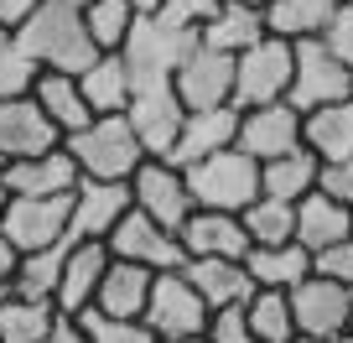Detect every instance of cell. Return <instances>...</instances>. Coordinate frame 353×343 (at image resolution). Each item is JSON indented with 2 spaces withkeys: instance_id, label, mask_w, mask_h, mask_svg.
<instances>
[{
  "instance_id": "603a6c76",
  "label": "cell",
  "mask_w": 353,
  "mask_h": 343,
  "mask_svg": "<svg viewBox=\"0 0 353 343\" xmlns=\"http://www.w3.org/2000/svg\"><path fill=\"white\" fill-rule=\"evenodd\" d=\"M188 281L198 286V297L208 302L213 312L219 307H244V302L254 297V281L250 271H244V260H219V255H198V260H188Z\"/></svg>"
},
{
  "instance_id": "cb8c5ba5",
  "label": "cell",
  "mask_w": 353,
  "mask_h": 343,
  "mask_svg": "<svg viewBox=\"0 0 353 343\" xmlns=\"http://www.w3.org/2000/svg\"><path fill=\"white\" fill-rule=\"evenodd\" d=\"M78 89H83V99H88L94 115H125V104H130V94H135V73H130V63H125L120 52H99L78 73Z\"/></svg>"
},
{
  "instance_id": "f5cc1de1",
  "label": "cell",
  "mask_w": 353,
  "mask_h": 343,
  "mask_svg": "<svg viewBox=\"0 0 353 343\" xmlns=\"http://www.w3.org/2000/svg\"><path fill=\"white\" fill-rule=\"evenodd\" d=\"M244 6H260V11H265V6H270V0H244Z\"/></svg>"
},
{
  "instance_id": "277c9868",
  "label": "cell",
  "mask_w": 353,
  "mask_h": 343,
  "mask_svg": "<svg viewBox=\"0 0 353 343\" xmlns=\"http://www.w3.org/2000/svg\"><path fill=\"white\" fill-rule=\"evenodd\" d=\"M192 47H198V32L166 21L161 11H141L130 37H125V47H120V57L130 63L135 84H172V73L182 68V57Z\"/></svg>"
},
{
  "instance_id": "816d5d0a",
  "label": "cell",
  "mask_w": 353,
  "mask_h": 343,
  "mask_svg": "<svg viewBox=\"0 0 353 343\" xmlns=\"http://www.w3.org/2000/svg\"><path fill=\"white\" fill-rule=\"evenodd\" d=\"M6 203H11V193H6V182H0V213H6Z\"/></svg>"
},
{
  "instance_id": "9a60e30c",
  "label": "cell",
  "mask_w": 353,
  "mask_h": 343,
  "mask_svg": "<svg viewBox=\"0 0 353 343\" xmlns=\"http://www.w3.org/2000/svg\"><path fill=\"white\" fill-rule=\"evenodd\" d=\"M78 161L68 156V146H52L42 156H21V161L0 166V182L11 198H68L78 188Z\"/></svg>"
},
{
  "instance_id": "f6af8a7d",
  "label": "cell",
  "mask_w": 353,
  "mask_h": 343,
  "mask_svg": "<svg viewBox=\"0 0 353 343\" xmlns=\"http://www.w3.org/2000/svg\"><path fill=\"white\" fill-rule=\"evenodd\" d=\"M16 260H21V250H16V244L6 239V229H0V281L16 276Z\"/></svg>"
},
{
  "instance_id": "7bdbcfd3",
  "label": "cell",
  "mask_w": 353,
  "mask_h": 343,
  "mask_svg": "<svg viewBox=\"0 0 353 343\" xmlns=\"http://www.w3.org/2000/svg\"><path fill=\"white\" fill-rule=\"evenodd\" d=\"M42 6V0H0V26H11V32H21L26 21H32V11Z\"/></svg>"
},
{
  "instance_id": "74e56055",
  "label": "cell",
  "mask_w": 353,
  "mask_h": 343,
  "mask_svg": "<svg viewBox=\"0 0 353 343\" xmlns=\"http://www.w3.org/2000/svg\"><path fill=\"white\" fill-rule=\"evenodd\" d=\"M203 338H208V343H254V333H250L244 307H219V312H208Z\"/></svg>"
},
{
  "instance_id": "7a4b0ae2",
  "label": "cell",
  "mask_w": 353,
  "mask_h": 343,
  "mask_svg": "<svg viewBox=\"0 0 353 343\" xmlns=\"http://www.w3.org/2000/svg\"><path fill=\"white\" fill-rule=\"evenodd\" d=\"M63 146L78 161V172H83V177H99V182H130L135 166L145 161V146L135 141L125 115H94V120H88L83 130H73Z\"/></svg>"
},
{
  "instance_id": "5bb4252c",
  "label": "cell",
  "mask_w": 353,
  "mask_h": 343,
  "mask_svg": "<svg viewBox=\"0 0 353 343\" xmlns=\"http://www.w3.org/2000/svg\"><path fill=\"white\" fill-rule=\"evenodd\" d=\"M291 312H296V338H322V333H348L353 317V286L312 271L296 291H291Z\"/></svg>"
},
{
  "instance_id": "4fadbf2b",
  "label": "cell",
  "mask_w": 353,
  "mask_h": 343,
  "mask_svg": "<svg viewBox=\"0 0 353 343\" xmlns=\"http://www.w3.org/2000/svg\"><path fill=\"white\" fill-rule=\"evenodd\" d=\"M68 213H73V193L68 198H11L0 213V229L16 250H47V244H68Z\"/></svg>"
},
{
  "instance_id": "44dd1931",
  "label": "cell",
  "mask_w": 353,
  "mask_h": 343,
  "mask_svg": "<svg viewBox=\"0 0 353 343\" xmlns=\"http://www.w3.org/2000/svg\"><path fill=\"white\" fill-rule=\"evenodd\" d=\"M151 281H156V271H151V266L110 255V266H104V281H99V291H94V307H99L104 317H145Z\"/></svg>"
},
{
  "instance_id": "6da1fadb",
  "label": "cell",
  "mask_w": 353,
  "mask_h": 343,
  "mask_svg": "<svg viewBox=\"0 0 353 343\" xmlns=\"http://www.w3.org/2000/svg\"><path fill=\"white\" fill-rule=\"evenodd\" d=\"M16 37H21L26 57L37 68H52V73H83L99 57V47H94V37L83 26V11L63 6V0H42Z\"/></svg>"
},
{
  "instance_id": "681fc988",
  "label": "cell",
  "mask_w": 353,
  "mask_h": 343,
  "mask_svg": "<svg viewBox=\"0 0 353 343\" xmlns=\"http://www.w3.org/2000/svg\"><path fill=\"white\" fill-rule=\"evenodd\" d=\"M6 297H11V281H0V307H6Z\"/></svg>"
},
{
  "instance_id": "d4e9b609",
  "label": "cell",
  "mask_w": 353,
  "mask_h": 343,
  "mask_svg": "<svg viewBox=\"0 0 353 343\" xmlns=\"http://www.w3.org/2000/svg\"><path fill=\"white\" fill-rule=\"evenodd\" d=\"M32 99L42 104V115L63 130V141L94 120L83 89H78V73H52V68H42V73H37V84H32Z\"/></svg>"
},
{
  "instance_id": "f1b7e54d",
  "label": "cell",
  "mask_w": 353,
  "mask_h": 343,
  "mask_svg": "<svg viewBox=\"0 0 353 343\" xmlns=\"http://www.w3.org/2000/svg\"><path fill=\"white\" fill-rule=\"evenodd\" d=\"M301 146L317 151V161H343L353 156V99L322 104L301 120Z\"/></svg>"
},
{
  "instance_id": "3957f363",
  "label": "cell",
  "mask_w": 353,
  "mask_h": 343,
  "mask_svg": "<svg viewBox=\"0 0 353 343\" xmlns=\"http://www.w3.org/2000/svg\"><path fill=\"white\" fill-rule=\"evenodd\" d=\"M188 177V193L198 208H219V213H244L254 198H260V161L239 146L229 151H213L203 161H188L182 166Z\"/></svg>"
},
{
  "instance_id": "4316f807",
  "label": "cell",
  "mask_w": 353,
  "mask_h": 343,
  "mask_svg": "<svg viewBox=\"0 0 353 343\" xmlns=\"http://www.w3.org/2000/svg\"><path fill=\"white\" fill-rule=\"evenodd\" d=\"M203 42L208 47H219V52H229V57H239L244 47H254V42H265V11L260 6H244V0H223L219 11H213V21L203 26Z\"/></svg>"
},
{
  "instance_id": "d6986e66",
  "label": "cell",
  "mask_w": 353,
  "mask_h": 343,
  "mask_svg": "<svg viewBox=\"0 0 353 343\" xmlns=\"http://www.w3.org/2000/svg\"><path fill=\"white\" fill-rule=\"evenodd\" d=\"M104 266H110V244L99 239H73L63 260V281H57V312L78 317L83 307H94V291L104 281Z\"/></svg>"
},
{
  "instance_id": "11a10c76",
  "label": "cell",
  "mask_w": 353,
  "mask_h": 343,
  "mask_svg": "<svg viewBox=\"0 0 353 343\" xmlns=\"http://www.w3.org/2000/svg\"><path fill=\"white\" fill-rule=\"evenodd\" d=\"M0 166H6V156H0Z\"/></svg>"
},
{
  "instance_id": "ee69618b",
  "label": "cell",
  "mask_w": 353,
  "mask_h": 343,
  "mask_svg": "<svg viewBox=\"0 0 353 343\" xmlns=\"http://www.w3.org/2000/svg\"><path fill=\"white\" fill-rule=\"evenodd\" d=\"M47 343H88V333H83V322H78V317L57 312V322H52V333H47Z\"/></svg>"
},
{
  "instance_id": "30bf717a",
  "label": "cell",
  "mask_w": 353,
  "mask_h": 343,
  "mask_svg": "<svg viewBox=\"0 0 353 343\" xmlns=\"http://www.w3.org/2000/svg\"><path fill=\"white\" fill-rule=\"evenodd\" d=\"M104 244H110V255H120V260H141V266H151V271H182V266H188V244H182V234L166 229V224H156L151 213H141V208L125 213Z\"/></svg>"
},
{
  "instance_id": "e575fe53",
  "label": "cell",
  "mask_w": 353,
  "mask_h": 343,
  "mask_svg": "<svg viewBox=\"0 0 353 343\" xmlns=\"http://www.w3.org/2000/svg\"><path fill=\"white\" fill-rule=\"evenodd\" d=\"M135 16L141 11H135L130 0H94V6H83V26H88V37H94L99 52H120L130 26H135Z\"/></svg>"
},
{
  "instance_id": "e0dca14e",
  "label": "cell",
  "mask_w": 353,
  "mask_h": 343,
  "mask_svg": "<svg viewBox=\"0 0 353 343\" xmlns=\"http://www.w3.org/2000/svg\"><path fill=\"white\" fill-rule=\"evenodd\" d=\"M63 146V130L42 115V104L32 94H16V99H0V156L6 161H21V156H42Z\"/></svg>"
},
{
  "instance_id": "db71d44e",
  "label": "cell",
  "mask_w": 353,
  "mask_h": 343,
  "mask_svg": "<svg viewBox=\"0 0 353 343\" xmlns=\"http://www.w3.org/2000/svg\"><path fill=\"white\" fill-rule=\"evenodd\" d=\"M348 333H353V317H348Z\"/></svg>"
},
{
  "instance_id": "484cf974",
  "label": "cell",
  "mask_w": 353,
  "mask_h": 343,
  "mask_svg": "<svg viewBox=\"0 0 353 343\" xmlns=\"http://www.w3.org/2000/svg\"><path fill=\"white\" fill-rule=\"evenodd\" d=\"M348 234H353V208L348 203L327 198V193H317V188L296 203V239L307 244L312 255L338 244V239H348Z\"/></svg>"
},
{
  "instance_id": "8992f818",
  "label": "cell",
  "mask_w": 353,
  "mask_h": 343,
  "mask_svg": "<svg viewBox=\"0 0 353 343\" xmlns=\"http://www.w3.org/2000/svg\"><path fill=\"white\" fill-rule=\"evenodd\" d=\"M286 99L301 115L322 110V104H338V99H353V68L343 57H332L322 37H307V42H296V73H291Z\"/></svg>"
},
{
  "instance_id": "f35d334b",
  "label": "cell",
  "mask_w": 353,
  "mask_h": 343,
  "mask_svg": "<svg viewBox=\"0 0 353 343\" xmlns=\"http://www.w3.org/2000/svg\"><path fill=\"white\" fill-rule=\"evenodd\" d=\"M312 271H317V276H332V281H343V286H353V234H348V239H338V244H327V250H317V255H312Z\"/></svg>"
},
{
  "instance_id": "ab89813d",
  "label": "cell",
  "mask_w": 353,
  "mask_h": 343,
  "mask_svg": "<svg viewBox=\"0 0 353 343\" xmlns=\"http://www.w3.org/2000/svg\"><path fill=\"white\" fill-rule=\"evenodd\" d=\"M322 42H327L332 57H343V63L353 68V0H338V11H332L327 32H322Z\"/></svg>"
},
{
  "instance_id": "b9f144b4",
  "label": "cell",
  "mask_w": 353,
  "mask_h": 343,
  "mask_svg": "<svg viewBox=\"0 0 353 343\" xmlns=\"http://www.w3.org/2000/svg\"><path fill=\"white\" fill-rule=\"evenodd\" d=\"M317 193H327V198H338V203H348V208H353V156L317 166Z\"/></svg>"
},
{
  "instance_id": "8d00e7d4",
  "label": "cell",
  "mask_w": 353,
  "mask_h": 343,
  "mask_svg": "<svg viewBox=\"0 0 353 343\" xmlns=\"http://www.w3.org/2000/svg\"><path fill=\"white\" fill-rule=\"evenodd\" d=\"M78 322H83L88 343H161L145 317H104L99 307H83Z\"/></svg>"
},
{
  "instance_id": "60d3db41",
  "label": "cell",
  "mask_w": 353,
  "mask_h": 343,
  "mask_svg": "<svg viewBox=\"0 0 353 343\" xmlns=\"http://www.w3.org/2000/svg\"><path fill=\"white\" fill-rule=\"evenodd\" d=\"M219 6H223V0H161V16L176 21V26H188V32H203Z\"/></svg>"
},
{
  "instance_id": "bcb514c9",
  "label": "cell",
  "mask_w": 353,
  "mask_h": 343,
  "mask_svg": "<svg viewBox=\"0 0 353 343\" xmlns=\"http://www.w3.org/2000/svg\"><path fill=\"white\" fill-rule=\"evenodd\" d=\"M296 343H353V333H322V338H296Z\"/></svg>"
},
{
  "instance_id": "f907efd6",
  "label": "cell",
  "mask_w": 353,
  "mask_h": 343,
  "mask_svg": "<svg viewBox=\"0 0 353 343\" xmlns=\"http://www.w3.org/2000/svg\"><path fill=\"white\" fill-rule=\"evenodd\" d=\"M63 6H73V11H83V6H94V0H63Z\"/></svg>"
},
{
  "instance_id": "9c48e42d",
  "label": "cell",
  "mask_w": 353,
  "mask_h": 343,
  "mask_svg": "<svg viewBox=\"0 0 353 343\" xmlns=\"http://www.w3.org/2000/svg\"><path fill=\"white\" fill-rule=\"evenodd\" d=\"M125 120H130L135 141L145 146V156H172L182 120H188V104L176 99L172 84H135L130 104H125Z\"/></svg>"
},
{
  "instance_id": "7dc6e473",
  "label": "cell",
  "mask_w": 353,
  "mask_h": 343,
  "mask_svg": "<svg viewBox=\"0 0 353 343\" xmlns=\"http://www.w3.org/2000/svg\"><path fill=\"white\" fill-rule=\"evenodd\" d=\"M135 11H161V0H130Z\"/></svg>"
},
{
  "instance_id": "7c38bea8",
  "label": "cell",
  "mask_w": 353,
  "mask_h": 343,
  "mask_svg": "<svg viewBox=\"0 0 353 343\" xmlns=\"http://www.w3.org/2000/svg\"><path fill=\"white\" fill-rule=\"evenodd\" d=\"M135 208L130 182H99V177H78L73 188V213H68V239H110L114 224Z\"/></svg>"
},
{
  "instance_id": "4dcf8cb0",
  "label": "cell",
  "mask_w": 353,
  "mask_h": 343,
  "mask_svg": "<svg viewBox=\"0 0 353 343\" xmlns=\"http://www.w3.org/2000/svg\"><path fill=\"white\" fill-rule=\"evenodd\" d=\"M68 244H73V239H68ZM68 244L26 250L21 260H16V276H11V291H16V297H37V302H52V307H57V281H63Z\"/></svg>"
},
{
  "instance_id": "ac0fdd59",
  "label": "cell",
  "mask_w": 353,
  "mask_h": 343,
  "mask_svg": "<svg viewBox=\"0 0 353 343\" xmlns=\"http://www.w3.org/2000/svg\"><path fill=\"white\" fill-rule=\"evenodd\" d=\"M234 141H239V110H234V104L188 110V120H182V135H176V146H172V156H166V161L188 166V161H203V156H213V151H229Z\"/></svg>"
},
{
  "instance_id": "f546056e",
  "label": "cell",
  "mask_w": 353,
  "mask_h": 343,
  "mask_svg": "<svg viewBox=\"0 0 353 343\" xmlns=\"http://www.w3.org/2000/svg\"><path fill=\"white\" fill-rule=\"evenodd\" d=\"M338 11V0H270L265 6V32L286 37V42H307V37H322Z\"/></svg>"
},
{
  "instance_id": "d6a6232c",
  "label": "cell",
  "mask_w": 353,
  "mask_h": 343,
  "mask_svg": "<svg viewBox=\"0 0 353 343\" xmlns=\"http://www.w3.org/2000/svg\"><path fill=\"white\" fill-rule=\"evenodd\" d=\"M57 322V307L52 302H37V297H6L0 307V343H47Z\"/></svg>"
},
{
  "instance_id": "c3c4849f",
  "label": "cell",
  "mask_w": 353,
  "mask_h": 343,
  "mask_svg": "<svg viewBox=\"0 0 353 343\" xmlns=\"http://www.w3.org/2000/svg\"><path fill=\"white\" fill-rule=\"evenodd\" d=\"M161 343H208L203 333H192V338H161Z\"/></svg>"
},
{
  "instance_id": "8fae6325",
  "label": "cell",
  "mask_w": 353,
  "mask_h": 343,
  "mask_svg": "<svg viewBox=\"0 0 353 343\" xmlns=\"http://www.w3.org/2000/svg\"><path fill=\"white\" fill-rule=\"evenodd\" d=\"M172 89H176V99L188 104V110L234 104V57L198 37V47H192V52L182 57V68L172 73Z\"/></svg>"
},
{
  "instance_id": "5b68a950",
  "label": "cell",
  "mask_w": 353,
  "mask_h": 343,
  "mask_svg": "<svg viewBox=\"0 0 353 343\" xmlns=\"http://www.w3.org/2000/svg\"><path fill=\"white\" fill-rule=\"evenodd\" d=\"M291 73H296V42L265 37V42L244 47L234 57V110H254V104L286 99Z\"/></svg>"
},
{
  "instance_id": "7402d4cb",
  "label": "cell",
  "mask_w": 353,
  "mask_h": 343,
  "mask_svg": "<svg viewBox=\"0 0 353 343\" xmlns=\"http://www.w3.org/2000/svg\"><path fill=\"white\" fill-rule=\"evenodd\" d=\"M244 271H250L254 291H296L301 281L312 276V250L301 239H286V244H250L244 255Z\"/></svg>"
},
{
  "instance_id": "836d02e7",
  "label": "cell",
  "mask_w": 353,
  "mask_h": 343,
  "mask_svg": "<svg viewBox=\"0 0 353 343\" xmlns=\"http://www.w3.org/2000/svg\"><path fill=\"white\" fill-rule=\"evenodd\" d=\"M239 219H244L250 244H286V239H296V203H286V198L260 193Z\"/></svg>"
},
{
  "instance_id": "2e32d148",
  "label": "cell",
  "mask_w": 353,
  "mask_h": 343,
  "mask_svg": "<svg viewBox=\"0 0 353 343\" xmlns=\"http://www.w3.org/2000/svg\"><path fill=\"white\" fill-rule=\"evenodd\" d=\"M301 120H307V115H301L291 99L239 110V141H234V146L250 151L254 161H270V156L296 151V146H301Z\"/></svg>"
},
{
  "instance_id": "d590c367",
  "label": "cell",
  "mask_w": 353,
  "mask_h": 343,
  "mask_svg": "<svg viewBox=\"0 0 353 343\" xmlns=\"http://www.w3.org/2000/svg\"><path fill=\"white\" fill-rule=\"evenodd\" d=\"M37 73H42V68H37L32 57H26L21 37H16L11 26H0V99H16V94H32Z\"/></svg>"
},
{
  "instance_id": "ba28073f",
  "label": "cell",
  "mask_w": 353,
  "mask_h": 343,
  "mask_svg": "<svg viewBox=\"0 0 353 343\" xmlns=\"http://www.w3.org/2000/svg\"><path fill=\"white\" fill-rule=\"evenodd\" d=\"M130 198L141 213H151L156 224H166V229L182 234V224H188V213L198 208L188 193V177H182V166L166 161V156H145L141 166H135L130 177Z\"/></svg>"
},
{
  "instance_id": "52a82bcc",
  "label": "cell",
  "mask_w": 353,
  "mask_h": 343,
  "mask_svg": "<svg viewBox=\"0 0 353 343\" xmlns=\"http://www.w3.org/2000/svg\"><path fill=\"white\" fill-rule=\"evenodd\" d=\"M208 302L198 297V286L188 281V271H156L151 297H145V322L156 338H192L208 328Z\"/></svg>"
},
{
  "instance_id": "1f68e13d",
  "label": "cell",
  "mask_w": 353,
  "mask_h": 343,
  "mask_svg": "<svg viewBox=\"0 0 353 343\" xmlns=\"http://www.w3.org/2000/svg\"><path fill=\"white\" fill-rule=\"evenodd\" d=\"M254 343H296V312H291V291H254L244 302Z\"/></svg>"
},
{
  "instance_id": "ffe728a7",
  "label": "cell",
  "mask_w": 353,
  "mask_h": 343,
  "mask_svg": "<svg viewBox=\"0 0 353 343\" xmlns=\"http://www.w3.org/2000/svg\"><path fill=\"white\" fill-rule=\"evenodd\" d=\"M182 244H188V260H198V255L244 260V255H250L244 219H239V213H219V208H192L188 224H182Z\"/></svg>"
},
{
  "instance_id": "83f0119b",
  "label": "cell",
  "mask_w": 353,
  "mask_h": 343,
  "mask_svg": "<svg viewBox=\"0 0 353 343\" xmlns=\"http://www.w3.org/2000/svg\"><path fill=\"white\" fill-rule=\"evenodd\" d=\"M317 151L312 146H296V151H281L270 161H260V193L270 198H286V203H301L312 188H317Z\"/></svg>"
}]
</instances>
